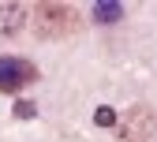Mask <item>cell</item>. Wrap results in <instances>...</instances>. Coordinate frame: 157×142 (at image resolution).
<instances>
[{"label": "cell", "mask_w": 157, "mask_h": 142, "mask_svg": "<svg viewBox=\"0 0 157 142\" xmlns=\"http://www.w3.org/2000/svg\"><path fill=\"white\" fill-rule=\"evenodd\" d=\"M34 26L41 37H67L78 30V15L67 4H37L34 8Z\"/></svg>", "instance_id": "obj_1"}, {"label": "cell", "mask_w": 157, "mask_h": 142, "mask_svg": "<svg viewBox=\"0 0 157 142\" xmlns=\"http://www.w3.org/2000/svg\"><path fill=\"white\" fill-rule=\"evenodd\" d=\"M153 109H146V105H135V109H127L124 112V120H120V142H150L153 138Z\"/></svg>", "instance_id": "obj_2"}, {"label": "cell", "mask_w": 157, "mask_h": 142, "mask_svg": "<svg viewBox=\"0 0 157 142\" xmlns=\"http://www.w3.org/2000/svg\"><path fill=\"white\" fill-rule=\"evenodd\" d=\"M34 79H37V67H34V64H26V60H11V56H0V90L15 94V90H23L26 83H34Z\"/></svg>", "instance_id": "obj_3"}, {"label": "cell", "mask_w": 157, "mask_h": 142, "mask_svg": "<svg viewBox=\"0 0 157 142\" xmlns=\"http://www.w3.org/2000/svg\"><path fill=\"white\" fill-rule=\"evenodd\" d=\"M30 23V8L26 4H0V34L4 37H15Z\"/></svg>", "instance_id": "obj_4"}, {"label": "cell", "mask_w": 157, "mask_h": 142, "mask_svg": "<svg viewBox=\"0 0 157 142\" xmlns=\"http://www.w3.org/2000/svg\"><path fill=\"white\" fill-rule=\"evenodd\" d=\"M120 15H124L120 4H97V8H94V19H97V23H116Z\"/></svg>", "instance_id": "obj_5"}, {"label": "cell", "mask_w": 157, "mask_h": 142, "mask_svg": "<svg viewBox=\"0 0 157 142\" xmlns=\"http://www.w3.org/2000/svg\"><path fill=\"white\" fill-rule=\"evenodd\" d=\"M94 124H97V127H116V109L101 105V109L94 112Z\"/></svg>", "instance_id": "obj_6"}, {"label": "cell", "mask_w": 157, "mask_h": 142, "mask_svg": "<svg viewBox=\"0 0 157 142\" xmlns=\"http://www.w3.org/2000/svg\"><path fill=\"white\" fill-rule=\"evenodd\" d=\"M15 116L19 120H34V105H30V101H19V105H15Z\"/></svg>", "instance_id": "obj_7"}]
</instances>
